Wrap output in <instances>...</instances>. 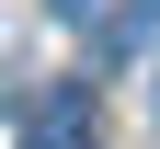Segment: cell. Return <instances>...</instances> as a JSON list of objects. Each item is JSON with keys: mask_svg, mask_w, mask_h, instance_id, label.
I'll list each match as a JSON object with an SVG mask.
<instances>
[{"mask_svg": "<svg viewBox=\"0 0 160 149\" xmlns=\"http://www.w3.org/2000/svg\"><path fill=\"white\" fill-rule=\"evenodd\" d=\"M46 12H57V23H103L114 0H46Z\"/></svg>", "mask_w": 160, "mask_h": 149, "instance_id": "cell-3", "label": "cell"}, {"mask_svg": "<svg viewBox=\"0 0 160 149\" xmlns=\"http://www.w3.org/2000/svg\"><path fill=\"white\" fill-rule=\"evenodd\" d=\"M114 35L126 46H160V0H114Z\"/></svg>", "mask_w": 160, "mask_h": 149, "instance_id": "cell-2", "label": "cell"}, {"mask_svg": "<svg viewBox=\"0 0 160 149\" xmlns=\"http://www.w3.org/2000/svg\"><path fill=\"white\" fill-rule=\"evenodd\" d=\"M149 103H160V92H149Z\"/></svg>", "mask_w": 160, "mask_h": 149, "instance_id": "cell-4", "label": "cell"}, {"mask_svg": "<svg viewBox=\"0 0 160 149\" xmlns=\"http://www.w3.org/2000/svg\"><path fill=\"white\" fill-rule=\"evenodd\" d=\"M92 138H103V103H92V80H57V92L23 115V149H92Z\"/></svg>", "mask_w": 160, "mask_h": 149, "instance_id": "cell-1", "label": "cell"}]
</instances>
